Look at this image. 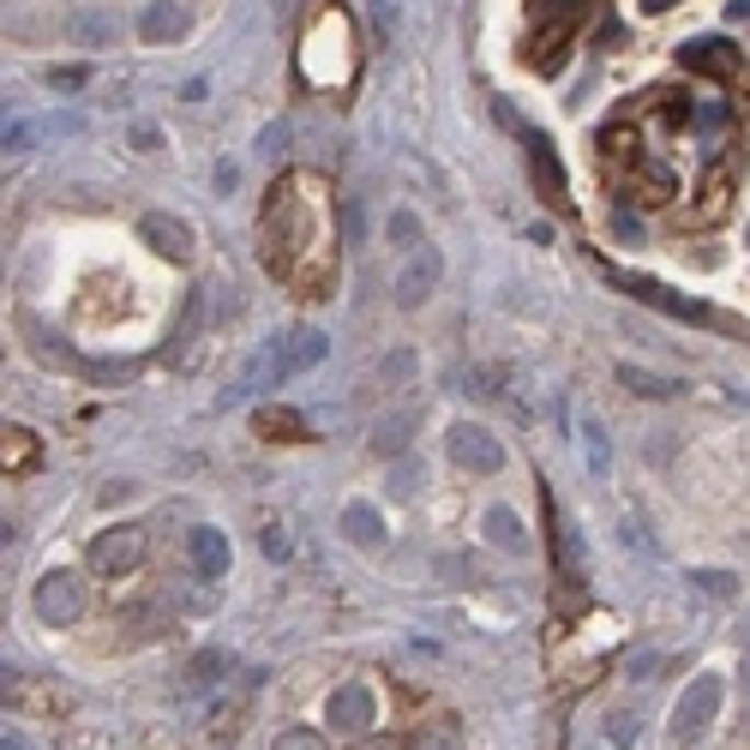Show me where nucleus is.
Listing matches in <instances>:
<instances>
[{
	"instance_id": "obj_1",
	"label": "nucleus",
	"mask_w": 750,
	"mask_h": 750,
	"mask_svg": "<svg viewBox=\"0 0 750 750\" xmlns=\"http://www.w3.org/2000/svg\"><path fill=\"white\" fill-rule=\"evenodd\" d=\"M259 252L271 276H283L288 295L325 300L330 276H337V205H330L325 174L300 169L264 193L259 216Z\"/></svg>"
},
{
	"instance_id": "obj_2",
	"label": "nucleus",
	"mask_w": 750,
	"mask_h": 750,
	"mask_svg": "<svg viewBox=\"0 0 750 750\" xmlns=\"http://www.w3.org/2000/svg\"><path fill=\"white\" fill-rule=\"evenodd\" d=\"M300 79L325 96L349 91V79H354V24H349V12L330 7V0L312 12L307 36H300Z\"/></svg>"
},
{
	"instance_id": "obj_3",
	"label": "nucleus",
	"mask_w": 750,
	"mask_h": 750,
	"mask_svg": "<svg viewBox=\"0 0 750 750\" xmlns=\"http://www.w3.org/2000/svg\"><path fill=\"white\" fill-rule=\"evenodd\" d=\"M720 703H727V679L720 672H703V679L684 684V696L672 703V739L679 745H703L708 727H715Z\"/></svg>"
},
{
	"instance_id": "obj_4",
	"label": "nucleus",
	"mask_w": 750,
	"mask_h": 750,
	"mask_svg": "<svg viewBox=\"0 0 750 750\" xmlns=\"http://www.w3.org/2000/svg\"><path fill=\"white\" fill-rule=\"evenodd\" d=\"M618 288H625L630 300H648V307H660L667 319H684V325H720V330H739L732 319H720L715 307H703V300H691V295H672V288H660V283H648V276H625V271H606Z\"/></svg>"
},
{
	"instance_id": "obj_5",
	"label": "nucleus",
	"mask_w": 750,
	"mask_h": 750,
	"mask_svg": "<svg viewBox=\"0 0 750 750\" xmlns=\"http://www.w3.org/2000/svg\"><path fill=\"white\" fill-rule=\"evenodd\" d=\"M444 456H451L456 468H468V475H499V468H504L499 432L480 427V421H456L451 432H444Z\"/></svg>"
},
{
	"instance_id": "obj_6",
	"label": "nucleus",
	"mask_w": 750,
	"mask_h": 750,
	"mask_svg": "<svg viewBox=\"0 0 750 750\" xmlns=\"http://www.w3.org/2000/svg\"><path fill=\"white\" fill-rule=\"evenodd\" d=\"M145 546H150V535H145V523H114V529H103V535L91 541V577H126V570H138V558H145Z\"/></svg>"
},
{
	"instance_id": "obj_7",
	"label": "nucleus",
	"mask_w": 750,
	"mask_h": 750,
	"mask_svg": "<svg viewBox=\"0 0 750 750\" xmlns=\"http://www.w3.org/2000/svg\"><path fill=\"white\" fill-rule=\"evenodd\" d=\"M31 606H36V618H43V625H79V613H84V582L72 577V570H48V577L31 589Z\"/></svg>"
},
{
	"instance_id": "obj_8",
	"label": "nucleus",
	"mask_w": 750,
	"mask_h": 750,
	"mask_svg": "<svg viewBox=\"0 0 750 750\" xmlns=\"http://www.w3.org/2000/svg\"><path fill=\"white\" fill-rule=\"evenodd\" d=\"M523 150H529V174H535V186H541V198L553 211H570V181H565V162H558V150H553V138L535 133V126H523Z\"/></svg>"
},
{
	"instance_id": "obj_9",
	"label": "nucleus",
	"mask_w": 750,
	"mask_h": 750,
	"mask_svg": "<svg viewBox=\"0 0 750 750\" xmlns=\"http://www.w3.org/2000/svg\"><path fill=\"white\" fill-rule=\"evenodd\" d=\"M67 43L91 48V55H103V48L121 43V19L109 12V0H79V7L67 12Z\"/></svg>"
},
{
	"instance_id": "obj_10",
	"label": "nucleus",
	"mask_w": 750,
	"mask_h": 750,
	"mask_svg": "<svg viewBox=\"0 0 750 750\" xmlns=\"http://www.w3.org/2000/svg\"><path fill=\"white\" fill-rule=\"evenodd\" d=\"M373 720H378V708H373V691H366V684H342V691H330V727H337L342 739H366Z\"/></svg>"
},
{
	"instance_id": "obj_11",
	"label": "nucleus",
	"mask_w": 750,
	"mask_h": 750,
	"mask_svg": "<svg viewBox=\"0 0 750 750\" xmlns=\"http://www.w3.org/2000/svg\"><path fill=\"white\" fill-rule=\"evenodd\" d=\"M439 276H444V264H439V252H432V247L409 252V259H402V271H397V288H390V295H397V307H421L432 288H439Z\"/></svg>"
},
{
	"instance_id": "obj_12",
	"label": "nucleus",
	"mask_w": 750,
	"mask_h": 750,
	"mask_svg": "<svg viewBox=\"0 0 750 750\" xmlns=\"http://www.w3.org/2000/svg\"><path fill=\"white\" fill-rule=\"evenodd\" d=\"M186 31H193V12H186L181 0H150V7L138 12V36H145L150 48H169V43H181Z\"/></svg>"
},
{
	"instance_id": "obj_13",
	"label": "nucleus",
	"mask_w": 750,
	"mask_h": 750,
	"mask_svg": "<svg viewBox=\"0 0 750 750\" xmlns=\"http://www.w3.org/2000/svg\"><path fill=\"white\" fill-rule=\"evenodd\" d=\"M138 235H145V240H150V247H157L169 264H193V228H186L181 216H169V211H150L145 223H138Z\"/></svg>"
},
{
	"instance_id": "obj_14",
	"label": "nucleus",
	"mask_w": 750,
	"mask_h": 750,
	"mask_svg": "<svg viewBox=\"0 0 750 750\" xmlns=\"http://www.w3.org/2000/svg\"><path fill=\"white\" fill-rule=\"evenodd\" d=\"M679 60H684L691 72H708V79H745L739 55H732V48H720V43H684ZM745 84H750V79H745Z\"/></svg>"
},
{
	"instance_id": "obj_15",
	"label": "nucleus",
	"mask_w": 750,
	"mask_h": 750,
	"mask_svg": "<svg viewBox=\"0 0 750 750\" xmlns=\"http://www.w3.org/2000/svg\"><path fill=\"white\" fill-rule=\"evenodd\" d=\"M288 378V342L283 337H264V349L252 354V366H247V385L252 390H271V385H283Z\"/></svg>"
},
{
	"instance_id": "obj_16",
	"label": "nucleus",
	"mask_w": 750,
	"mask_h": 750,
	"mask_svg": "<svg viewBox=\"0 0 750 750\" xmlns=\"http://www.w3.org/2000/svg\"><path fill=\"white\" fill-rule=\"evenodd\" d=\"M193 565H198V577H228V541H223V529H211V523H198L193 529Z\"/></svg>"
},
{
	"instance_id": "obj_17",
	"label": "nucleus",
	"mask_w": 750,
	"mask_h": 750,
	"mask_svg": "<svg viewBox=\"0 0 750 750\" xmlns=\"http://www.w3.org/2000/svg\"><path fill=\"white\" fill-rule=\"evenodd\" d=\"M283 342H288V373H307V366H319L330 354L325 330H283Z\"/></svg>"
},
{
	"instance_id": "obj_18",
	"label": "nucleus",
	"mask_w": 750,
	"mask_h": 750,
	"mask_svg": "<svg viewBox=\"0 0 750 750\" xmlns=\"http://www.w3.org/2000/svg\"><path fill=\"white\" fill-rule=\"evenodd\" d=\"M342 535H349L354 546H378V541H385V523H378L373 504L354 499V504H342Z\"/></svg>"
},
{
	"instance_id": "obj_19",
	"label": "nucleus",
	"mask_w": 750,
	"mask_h": 750,
	"mask_svg": "<svg viewBox=\"0 0 750 750\" xmlns=\"http://www.w3.org/2000/svg\"><path fill=\"white\" fill-rule=\"evenodd\" d=\"M252 432H264V439H276V444H288V439H312L307 421H300L295 409H259V414H252Z\"/></svg>"
},
{
	"instance_id": "obj_20",
	"label": "nucleus",
	"mask_w": 750,
	"mask_h": 750,
	"mask_svg": "<svg viewBox=\"0 0 750 750\" xmlns=\"http://www.w3.org/2000/svg\"><path fill=\"white\" fill-rule=\"evenodd\" d=\"M727 186H732V181H727V169L715 162V169H708V181H703V198H696V211H691L696 223H720V216H727V198H732Z\"/></svg>"
},
{
	"instance_id": "obj_21",
	"label": "nucleus",
	"mask_w": 750,
	"mask_h": 750,
	"mask_svg": "<svg viewBox=\"0 0 750 750\" xmlns=\"http://www.w3.org/2000/svg\"><path fill=\"white\" fill-rule=\"evenodd\" d=\"M487 541H499L504 553H529L523 523H516V511H504V504H492V511H487Z\"/></svg>"
},
{
	"instance_id": "obj_22",
	"label": "nucleus",
	"mask_w": 750,
	"mask_h": 750,
	"mask_svg": "<svg viewBox=\"0 0 750 750\" xmlns=\"http://www.w3.org/2000/svg\"><path fill=\"white\" fill-rule=\"evenodd\" d=\"M385 235H390V247H397L402 259H409V252H421V247H427V240H421V216H414V211H402V205L390 211Z\"/></svg>"
},
{
	"instance_id": "obj_23",
	"label": "nucleus",
	"mask_w": 750,
	"mask_h": 750,
	"mask_svg": "<svg viewBox=\"0 0 750 750\" xmlns=\"http://www.w3.org/2000/svg\"><path fill=\"white\" fill-rule=\"evenodd\" d=\"M0 463H7V475H24V468H36V439L24 427H7V444H0Z\"/></svg>"
},
{
	"instance_id": "obj_24",
	"label": "nucleus",
	"mask_w": 750,
	"mask_h": 750,
	"mask_svg": "<svg viewBox=\"0 0 750 750\" xmlns=\"http://www.w3.org/2000/svg\"><path fill=\"white\" fill-rule=\"evenodd\" d=\"M463 739H456V720H432V727L414 732V745L409 750H456Z\"/></svg>"
},
{
	"instance_id": "obj_25",
	"label": "nucleus",
	"mask_w": 750,
	"mask_h": 750,
	"mask_svg": "<svg viewBox=\"0 0 750 750\" xmlns=\"http://www.w3.org/2000/svg\"><path fill=\"white\" fill-rule=\"evenodd\" d=\"M618 378H625L637 397H672V385L667 378H655V373H637V366H618Z\"/></svg>"
},
{
	"instance_id": "obj_26",
	"label": "nucleus",
	"mask_w": 750,
	"mask_h": 750,
	"mask_svg": "<svg viewBox=\"0 0 750 750\" xmlns=\"http://www.w3.org/2000/svg\"><path fill=\"white\" fill-rule=\"evenodd\" d=\"M271 750H330V745H325L312 727H288V732H283V739H276Z\"/></svg>"
},
{
	"instance_id": "obj_27",
	"label": "nucleus",
	"mask_w": 750,
	"mask_h": 750,
	"mask_svg": "<svg viewBox=\"0 0 750 750\" xmlns=\"http://www.w3.org/2000/svg\"><path fill=\"white\" fill-rule=\"evenodd\" d=\"M223 667H228V655H216V648H211V655H198L193 660V684H216V679H223Z\"/></svg>"
},
{
	"instance_id": "obj_28",
	"label": "nucleus",
	"mask_w": 750,
	"mask_h": 750,
	"mask_svg": "<svg viewBox=\"0 0 750 750\" xmlns=\"http://www.w3.org/2000/svg\"><path fill=\"white\" fill-rule=\"evenodd\" d=\"M696 589H703V594H715V601H732V582L727 577H720V570H696Z\"/></svg>"
},
{
	"instance_id": "obj_29",
	"label": "nucleus",
	"mask_w": 750,
	"mask_h": 750,
	"mask_svg": "<svg viewBox=\"0 0 750 750\" xmlns=\"http://www.w3.org/2000/svg\"><path fill=\"white\" fill-rule=\"evenodd\" d=\"M582 451H589V463H594V468H606V432L594 427V421L582 427Z\"/></svg>"
},
{
	"instance_id": "obj_30",
	"label": "nucleus",
	"mask_w": 750,
	"mask_h": 750,
	"mask_svg": "<svg viewBox=\"0 0 750 750\" xmlns=\"http://www.w3.org/2000/svg\"><path fill=\"white\" fill-rule=\"evenodd\" d=\"M48 84H55V91H79V84H84V67H55V72H48Z\"/></svg>"
},
{
	"instance_id": "obj_31",
	"label": "nucleus",
	"mask_w": 750,
	"mask_h": 750,
	"mask_svg": "<svg viewBox=\"0 0 750 750\" xmlns=\"http://www.w3.org/2000/svg\"><path fill=\"white\" fill-rule=\"evenodd\" d=\"M259 546H264V553H271V558H288V535H283V529H264V535H259Z\"/></svg>"
},
{
	"instance_id": "obj_32",
	"label": "nucleus",
	"mask_w": 750,
	"mask_h": 750,
	"mask_svg": "<svg viewBox=\"0 0 750 750\" xmlns=\"http://www.w3.org/2000/svg\"><path fill=\"white\" fill-rule=\"evenodd\" d=\"M606 739H613V745H630V739H637V727H630V715H613V727H606Z\"/></svg>"
},
{
	"instance_id": "obj_33",
	"label": "nucleus",
	"mask_w": 750,
	"mask_h": 750,
	"mask_svg": "<svg viewBox=\"0 0 750 750\" xmlns=\"http://www.w3.org/2000/svg\"><path fill=\"white\" fill-rule=\"evenodd\" d=\"M613 228H618V235H625V240H643V223H637V216H630V211H618V216H613Z\"/></svg>"
},
{
	"instance_id": "obj_34",
	"label": "nucleus",
	"mask_w": 750,
	"mask_h": 750,
	"mask_svg": "<svg viewBox=\"0 0 750 750\" xmlns=\"http://www.w3.org/2000/svg\"><path fill=\"white\" fill-rule=\"evenodd\" d=\"M133 145H138V150H157L162 133H157V126H133Z\"/></svg>"
},
{
	"instance_id": "obj_35",
	"label": "nucleus",
	"mask_w": 750,
	"mask_h": 750,
	"mask_svg": "<svg viewBox=\"0 0 750 750\" xmlns=\"http://www.w3.org/2000/svg\"><path fill=\"white\" fill-rule=\"evenodd\" d=\"M696 121H703V126H720V121H727V103H708V109H696Z\"/></svg>"
},
{
	"instance_id": "obj_36",
	"label": "nucleus",
	"mask_w": 750,
	"mask_h": 750,
	"mask_svg": "<svg viewBox=\"0 0 750 750\" xmlns=\"http://www.w3.org/2000/svg\"><path fill=\"white\" fill-rule=\"evenodd\" d=\"M739 696L750 703V648H745V660H739Z\"/></svg>"
},
{
	"instance_id": "obj_37",
	"label": "nucleus",
	"mask_w": 750,
	"mask_h": 750,
	"mask_svg": "<svg viewBox=\"0 0 750 750\" xmlns=\"http://www.w3.org/2000/svg\"><path fill=\"white\" fill-rule=\"evenodd\" d=\"M667 7H679V0H643V12H667Z\"/></svg>"
},
{
	"instance_id": "obj_38",
	"label": "nucleus",
	"mask_w": 750,
	"mask_h": 750,
	"mask_svg": "<svg viewBox=\"0 0 750 750\" xmlns=\"http://www.w3.org/2000/svg\"><path fill=\"white\" fill-rule=\"evenodd\" d=\"M739 643H745V648H750V618H745V625H739Z\"/></svg>"
}]
</instances>
